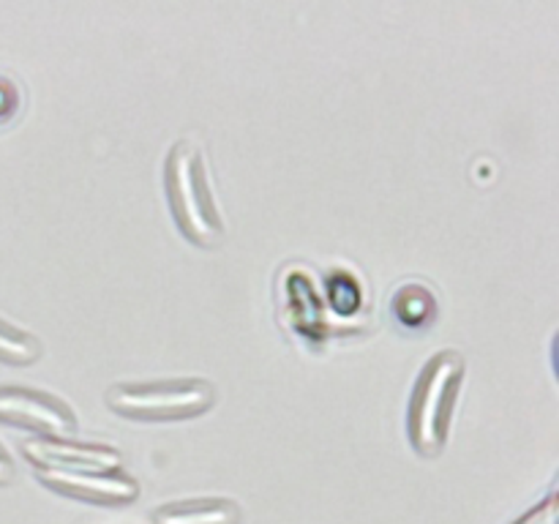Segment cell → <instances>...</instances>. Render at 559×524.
<instances>
[{
  "label": "cell",
  "mask_w": 559,
  "mask_h": 524,
  "mask_svg": "<svg viewBox=\"0 0 559 524\" xmlns=\"http://www.w3.org/2000/svg\"><path fill=\"white\" fill-rule=\"evenodd\" d=\"M33 478L55 495L91 505H131L140 497V480L123 469L33 467Z\"/></svg>",
  "instance_id": "obj_5"
},
{
  "label": "cell",
  "mask_w": 559,
  "mask_h": 524,
  "mask_svg": "<svg viewBox=\"0 0 559 524\" xmlns=\"http://www.w3.org/2000/svg\"><path fill=\"white\" fill-rule=\"evenodd\" d=\"M20 451L33 467L120 469L123 464V453L118 448L76 440V437H27L22 440Z\"/></svg>",
  "instance_id": "obj_6"
},
{
  "label": "cell",
  "mask_w": 559,
  "mask_h": 524,
  "mask_svg": "<svg viewBox=\"0 0 559 524\" xmlns=\"http://www.w3.org/2000/svg\"><path fill=\"white\" fill-rule=\"evenodd\" d=\"M511 524H559V495L557 489H551L549 495L540 502H535L530 511H524L522 516L513 519Z\"/></svg>",
  "instance_id": "obj_9"
},
{
  "label": "cell",
  "mask_w": 559,
  "mask_h": 524,
  "mask_svg": "<svg viewBox=\"0 0 559 524\" xmlns=\"http://www.w3.org/2000/svg\"><path fill=\"white\" fill-rule=\"evenodd\" d=\"M115 415L140 424H175L200 418L216 404V385L205 377H169V380L115 382L104 393Z\"/></svg>",
  "instance_id": "obj_3"
},
{
  "label": "cell",
  "mask_w": 559,
  "mask_h": 524,
  "mask_svg": "<svg viewBox=\"0 0 559 524\" xmlns=\"http://www.w3.org/2000/svg\"><path fill=\"white\" fill-rule=\"evenodd\" d=\"M464 377L467 360L453 347L440 349L420 366L407 402V437L418 456L437 458L445 451Z\"/></svg>",
  "instance_id": "obj_2"
},
{
  "label": "cell",
  "mask_w": 559,
  "mask_h": 524,
  "mask_svg": "<svg viewBox=\"0 0 559 524\" xmlns=\"http://www.w3.org/2000/svg\"><path fill=\"white\" fill-rule=\"evenodd\" d=\"M41 338L33 336L25 327L9 322L5 317H0V364L31 366L41 358Z\"/></svg>",
  "instance_id": "obj_8"
},
{
  "label": "cell",
  "mask_w": 559,
  "mask_h": 524,
  "mask_svg": "<svg viewBox=\"0 0 559 524\" xmlns=\"http://www.w3.org/2000/svg\"><path fill=\"white\" fill-rule=\"evenodd\" d=\"M162 175L167 207L180 235L200 249H213L222 243L227 238V224L200 142L180 136L164 156Z\"/></svg>",
  "instance_id": "obj_1"
},
{
  "label": "cell",
  "mask_w": 559,
  "mask_h": 524,
  "mask_svg": "<svg viewBox=\"0 0 559 524\" xmlns=\"http://www.w3.org/2000/svg\"><path fill=\"white\" fill-rule=\"evenodd\" d=\"M14 475H16L14 458H11V453L5 451V445L0 442V486L14 484Z\"/></svg>",
  "instance_id": "obj_11"
},
{
  "label": "cell",
  "mask_w": 559,
  "mask_h": 524,
  "mask_svg": "<svg viewBox=\"0 0 559 524\" xmlns=\"http://www.w3.org/2000/svg\"><path fill=\"white\" fill-rule=\"evenodd\" d=\"M0 424L36 437H74L80 431V418L69 402L31 385H0Z\"/></svg>",
  "instance_id": "obj_4"
},
{
  "label": "cell",
  "mask_w": 559,
  "mask_h": 524,
  "mask_svg": "<svg viewBox=\"0 0 559 524\" xmlns=\"http://www.w3.org/2000/svg\"><path fill=\"white\" fill-rule=\"evenodd\" d=\"M393 306H396V314H399V320L402 322H407V325H415V317L409 314V309H404V298L402 295H396V300H393ZM413 306H424V309H420V314H418V320L424 322L426 317L429 314H435V295H426L424 300H413ZM415 311V309H413Z\"/></svg>",
  "instance_id": "obj_10"
},
{
  "label": "cell",
  "mask_w": 559,
  "mask_h": 524,
  "mask_svg": "<svg viewBox=\"0 0 559 524\" xmlns=\"http://www.w3.org/2000/svg\"><path fill=\"white\" fill-rule=\"evenodd\" d=\"M243 511L229 497H194L153 508L151 524H240Z\"/></svg>",
  "instance_id": "obj_7"
}]
</instances>
